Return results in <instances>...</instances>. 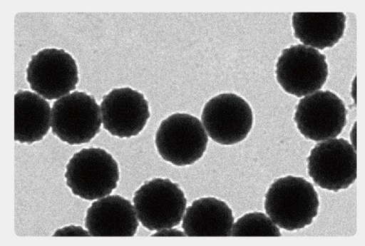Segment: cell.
<instances>
[{"instance_id": "12", "label": "cell", "mask_w": 365, "mask_h": 246, "mask_svg": "<svg viewBox=\"0 0 365 246\" xmlns=\"http://www.w3.org/2000/svg\"><path fill=\"white\" fill-rule=\"evenodd\" d=\"M139 227L136 210L121 195H107L87 210L85 227L93 237H133Z\"/></svg>"}, {"instance_id": "2", "label": "cell", "mask_w": 365, "mask_h": 246, "mask_svg": "<svg viewBox=\"0 0 365 246\" xmlns=\"http://www.w3.org/2000/svg\"><path fill=\"white\" fill-rule=\"evenodd\" d=\"M64 177L74 195L95 200L111 195L118 188L119 167L106 150L84 148L68 160Z\"/></svg>"}, {"instance_id": "4", "label": "cell", "mask_w": 365, "mask_h": 246, "mask_svg": "<svg viewBox=\"0 0 365 246\" xmlns=\"http://www.w3.org/2000/svg\"><path fill=\"white\" fill-rule=\"evenodd\" d=\"M155 144L158 154L166 162L186 167L203 157L208 135L197 118L187 113H174L160 124Z\"/></svg>"}, {"instance_id": "10", "label": "cell", "mask_w": 365, "mask_h": 246, "mask_svg": "<svg viewBox=\"0 0 365 246\" xmlns=\"http://www.w3.org/2000/svg\"><path fill=\"white\" fill-rule=\"evenodd\" d=\"M346 117V105L336 93L317 91L299 100L294 121L304 138L323 142L342 133Z\"/></svg>"}, {"instance_id": "9", "label": "cell", "mask_w": 365, "mask_h": 246, "mask_svg": "<svg viewBox=\"0 0 365 246\" xmlns=\"http://www.w3.org/2000/svg\"><path fill=\"white\" fill-rule=\"evenodd\" d=\"M250 104L235 93H222L210 99L202 113V123L208 137L220 145L242 142L253 127Z\"/></svg>"}, {"instance_id": "11", "label": "cell", "mask_w": 365, "mask_h": 246, "mask_svg": "<svg viewBox=\"0 0 365 246\" xmlns=\"http://www.w3.org/2000/svg\"><path fill=\"white\" fill-rule=\"evenodd\" d=\"M100 108L104 129L119 138L137 137L151 116L148 100L131 88L113 89L105 95Z\"/></svg>"}, {"instance_id": "1", "label": "cell", "mask_w": 365, "mask_h": 246, "mask_svg": "<svg viewBox=\"0 0 365 246\" xmlns=\"http://www.w3.org/2000/svg\"><path fill=\"white\" fill-rule=\"evenodd\" d=\"M319 200L314 185L303 178H279L266 194L264 210L279 228L294 232L312 225L318 215Z\"/></svg>"}, {"instance_id": "7", "label": "cell", "mask_w": 365, "mask_h": 246, "mask_svg": "<svg viewBox=\"0 0 365 246\" xmlns=\"http://www.w3.org/2000/svg\"><path fill=\"white\" fill-rule=\"evenodd\" d=\"M307 169L319 188L334 193L346 190L357 178L356 148L343 138L323 140L311 150Z\"/></svg>"}, {"instance_id": "18", "label": "cell", "mask_w": 365, "mask_h": 246, "mask_svg": "<svg viewBox=\"0 0 365 246\" xmlns=\"http://www.w3.org/2000/svg\"><path fill=\"white\" fill-rule=\"evenodd\" d=\"M152 237H187L186 234L181 232V230L173 229V228H168V229H163L158 230L156 233H154L151 235Z\"/></svg>"}, {"instance_id": "15", "label": "cell", "mask_w": 365, "mask_h": 246, "mask_svg": "<svg viewBox=\"0 0 365 246\" xmlns=\"http://www.w3.org/2000/svg\"><path fill=\"white\" fill-rule=\"evenodd\" d=\"M346 16L344 13H294V36L303 45L323 50L332 48L344 36Z\"/></svg>"}, {"instance_id": "16", "label": "cell", "mask_w": 365, "mask_h": 246, "mask_svg": "<svg viewBox=\"0 0 365 246\" xmlns=\"http://www.w3.org/2000/svg\"><path fill=\"white\" fill-rule=\"evenodd\" d=\"M232 237H282L277 225L266 214L253 212L244 215L233 225Z\"/></svg>"}, {"instance_id": "8", "label": "cell", "mask_w": 365, "mask_h": 246, "mask_svg": "<svg viewBox=\"0 0 365 246\" xmlns=\"http://www.w3.org/2000/svg\"><path fill=\"white\" fill-rule=\"evenodd\" d=\"M30 88L48 100L67 96L79 81L76 60L64 49L44 48L33 55L26 69Z\"/></svg>"}, {"instance_id": "3", "label": "cell", "mask_w": 365, "mask_h": 246, "mask_svg": "<svg viewBox=\"0 0 365 246\" xmlns=\"http://www.w3.org/2000/svg\"><path fill=\"white\" fill-rule=\"evenodd\" d=\"M133 204L143 227L158 232L182 222L187 200L178 184L168 178H154L135 192Z\"/></svg>"}, {"instance_id": "6", "label": "cell", "mask_w": 365, "mask_h": 246, "mask_svg": "<svg viewBox=\"0 0 365 246\" xmlns=\"http://www.w3.org/2000/svg\"><path fill=\"white\" fill-rule=\"evenodd\" d=\"M276 74L284 92L297 98L306 97L321 90L327 83V56L306 45H294L282 50Z\"/></svg>"}, {"instance_id": "17", "label": "cell", "mask_w": 365, "mask_h": 246, "mask_svg": "<svg viewBox=\"0 0 365 246\" xmlns=\"http://www.w3.org/2000/svg\"><path fill=\"white\" fill-rule=\"evenodd\" d=\"M53 237H91L88 230L78 225H68V227L58 229L53 235Z\"/></svg>"}, {"instance_id": "5", "label": "cell", "mask_w": 365, "mask_h": 246, "mask_svg": "<svg viewBox=\"0 0 365 246\" xmlns=\"http://www.w3.org/2000/svg\"><path fill=\"white\" fill-rule=\"evenodd\" d=\"M102 124L101 108L86 93L74 91L53 104L52 133L68 145L91 142Z\"/></svg>"}, {"instance_id": "13", "label": "cell", "mask_w": 365, "mask_h": 246, "mask_svg": "<svg viewBox=\"0 0 365 246\" xmlns=\"http://www.w3.org/2000/svg\"><path fill=\"white\" fill-rule=\"evenodd\" d=\"M235 222L228 205L215 198L194 200L186 209L182 227L187 237H232Z\"/></svg>"}, {"instance_id": "14", "label": "cell", "mask_w": 365, "mask_h": 246, "mask_svg": "<svg viewBox=\"0 0 365 246\" xmlns=\"http://www.w3.org/2000/svg\"><path fill=\"white\" fill-rule=\"evenodd\" d=\"M52 127V108L36 93L19 90L14 95V140L33 144L40 142Z\"/></svg>"}]
</instances>
